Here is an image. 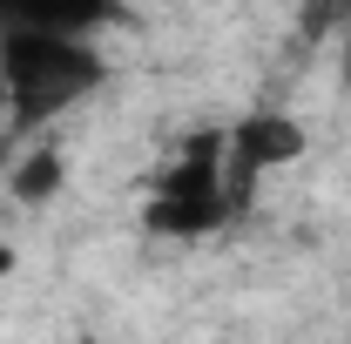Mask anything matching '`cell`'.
<instances>
[{
  "instance_id": "cell-1",
  "label": "cell",
  "mask_w": 351,
  "mask_h": 344,
  "mask_svg": "<svg viewBox=\"0 0 351 344\" xmlns=\"http://www.w3.org/2000/svg\"><path fill=\"white\" fill-rule=\"evenodd\" d=\"M95 88H101V54L95 47L14 14V27L0 34V95H7V108H21L27 122H47V115L75 108Z\"/></svg>"
},
{
  "instance_id": "cell-2",
  "label": "cell",
  "mask_w": 351,
  "mask_h": 344,
  "mask_svg": "<svg viewBox=\"0 0 351 344\" xmlns=\"http://www.w3.org/2000/svg\"><path fill=\"white\" fill-rule=\"evenodd\" d=\"M223 210H230V169L223 162H176L162 175V189L149 196V230H162V236H203V230H217Z\"/></svg>"
},
{
  "instance_id": "cell-3",
  "label": "cell",
  "mask_w": 351,
  "mask_h": 344,
  "mask_svg": "<svg viewBox=\"0 0 351 344\" xmlns=\"http://www.w3.org/2000/svg\"><path fill=\"white\" fill-rule=\"evenodd\" d=\"M298 156H304V122H291L284 108H250L223 135V169H237V175L291 169Z\"/></svg>"
},
{
  "instance_id": "cell-4",
  "label": "cell",
  "mask_w": 351,
  "mask_h": 344,
  "mask_svg": "<svg viewBox=\"0 0 351 344\" xmlns=\"http://www.w3.org/2000/svg\"><path fill=\"white\" fill-rule=\"evenodd\" d=\"M7 189H14V203H27V210L54 203V196L68 189V156H61V149H34V156H21L14 175H7Z\"/></svg>"
},
{
  "instance_id": "cell-5",
  "label": "cell",
  "mask_w": 351,
  "mask_h": 344,
  "mask_svg": "<svg viewBox=\"0 0 351 344\" xmlns=\"http://www.w3.org/2000/svg\"><path fill=\"white\" fill-rule=\"evenodd\" d=\"M338 82L351 88V21H345V27H338Z\"/></svg>"
},
{
  "instance_id": "cell-6",
  "label": "cell",
  "mask_w": 351,
  "mask_h": 344,
  "mask_svg": "<svg viewBox=\"0 0 351 344\" xmlns=\"http://www.w3.org/2000/svg\"><path fill=\"white\" fill-rule=\"evenodd\" d=\"M54 344H75V338H54Z\"/></svg>"
},
{
  "instance_id": "cell-7",
  "label": "cell",
  "mask_w": 351,
  "mask_h": 344,
  "mask_svg": "<svg viewBox=\"0 0 351 344\" xmlns=\"http://www.w3.org/2000/svg\"><path fill=\"white\" fill-rule=\"evenodd\" d=\"M0 108H7V95H0Z\"/></svg>"
}]
</instances>
